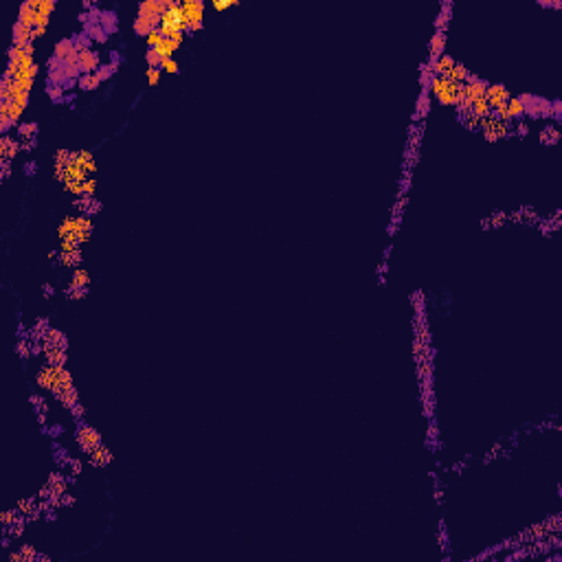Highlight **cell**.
I'll return each mask as SVG.
<instances>
[{
	"instance_id": "6da1fadb",
	"label": "cell",
	"mask_w": 562,
	"mask_h": 562,
	"mask_svg": "<svg viewBox=\"0 0 562 562\" xmlns=\"http://www.w3.org/2000/svg\"><path fill=\"white\" fill-rule=\"evenodd\" d=\"M431 93L442 106H459L461 112H468L464 101V84H454L448 77H431Z\"/></svg>"
},
{
	"instance_id": "7a4b0ae2",
	"label": "cell",
	"mask_w": 562,
	"mask_h": 562,
	"mask_svg": "<svg viewBox=\"0 0 562 562\" xmlns=\"http://www.w3.org/2000/svg\"><path fill=\"white\" fill-rule=\"evenodd\" d=\"M180 7H183V11L189 20L187 31H200L204 24V20H202L204 18V3L202 0H183Z\"/></svg>"
},
{
	"instance_id": "3957f363",
	"label": "cell",
	"mask_w": 562,
	"mask_h": 562,
	"mask_svg": "<svg viewBox=\"0 0 562 562\" xmlns=\"http://www.w3.org/2000/svg\"><path fill=\"white\" fill-rule=\"evenodd\" d=\"M481 132L487 140H499V138H505L510 134V126L507 123H501L494 112H490L487 117L481 119Z\"/></svg>"
},
{
	"instance_id": "277c9868",
	"label": "cell",
	"mask_w": 562,
	"mask_h": 562,
	"mask_svg": "<svg viewBox=\"0 0 562 562\" xmlns=\"http://www.w3.org/2000/svg\"><path fill=\"white\" fill-rule=\"evenodd\" d=\"M485 90H487V81L477 77V75H470L468 81L464 84V101H466V108H470V103L477 101V99L485 97Z\"/></svg>"
},
{
	"instance_id": "5b68a950",
	"label": "cell",
	"mask_w": 562,
	"mask_h": 562,
	"mask_svg": "<svg viewBox=\"0 0 562 562\" xmlns=\"http://www.w3.org/2000/svg\"><path fill=\"white\" fill-rule=\"evenodd\" d=\"M77 440H79V446H81V450L84 452H93L95 448H99L101 446V435H99L93 426H88V424H81L79 426V433H77Z\"/></svg>"
},
{
	"instance_id": "8992f818",
	"label": "cell",
	"mask_w": 562,
	"mask_h": 562,
	"mask_svg": "<svg viewBox=\"0 0 562 562\" xmlns=\"http://www.w3.org/2000/svg\"><path fill=\"white\" fill-rule=\"evenodd\" d=\"M510 88H505L503 84H487V90H485V101L487 106L494 110V108H499L501 103H505L507 99H510Z\"/></svg>"
},
{
	"instance_id": "52a82bcc",
	"label": "cell",
	"mask_w": 562,
	"mask_h": 562,
	"mask_svg": "<svg viewBox=\"0 0 562 562\" xmlns=\"http://www.w3.org/2000/svg\"><path fill=\"white\" fill-rule=\"evenodd\" d=\"M79 51H77V44H75V40H71V38H64V40H60V42L55 44V51H53V57L60 64H64L66 60H68L71 55H77Z\"/></svg>"
},
{
	"instance_id": "ba28073f",
	"label": "cell",
	"mask_w": 562,
	"mask_h": 562,
	"mask_svg": "<svg viewBox=\"0 0 562 562\" xmlns=\"http://www.w3.org/2000/svg\"><path fill=\"white\" fill-rule=\"evenodd\" d=\"M99 64V53L93 51V48H86V51H79V73H97Z\"/></svg>"
},
{
	"instance_id": "9c48e42d",
	"label": "cell",
	"mask_w": 562,
	"mask_h": 562,
	"mask_svg": "<svg viewBox=\"0 0 562 562\" xmlns=\"http://www.w3.org/2000/svg\"><path fill=\"white\" fill-rule=\"evenodd\" d=\"M38 5H40V0H24L18 9V20L33 27V24H36V15H38Z\"/></svg>"
},
{
	"instance_id": "30bf717a",
	"label": "cell",
	"mask_w": 562,
	"mask_h": 562,
	"mask_svg": "<svg viewBox=\"0 0 562 562\" xmlns=\"http://www.w3.org/2000/svg\"><path fill=\"white\" fill-rule=\"evenodd\" d=\"M159 27H161V18H147V15L136 13V18H134V33H136V36H145L147 38V33L154 31V29H159Z\"/></svg>"
},
{
	"instance_id": "8fae6325",
	"label": "cell",
	"mask_w": 562,
	"mask_h": 562,
	"mask_svg": "<svg viewBox=\"0 0 562 562\" xmlns=\"http://www.w3.org/2000/svg\"><path fill=\"white\" fill-rule=\"evenodd\" d=\"M165 11V0H143L138 5V13L147 18H161Z\"/></svg>"
},
{
	"instance_id": "7c38bea8",
	"label": "cell",
	"mask_w": 562,
	"mask_h": 562,
	"mask_svg": "<svg viewBox=\"0 0 562 562\" xmlns=\"http://www.w3.org/2000/svg\"><path fill=\"white\" fill-rule=\"evenodd\" d=\"M452 64H454L452 57H450V55H446V53H442L440 57H435V60H433L431 73H433V75H437V77H448V73H450V68H452Z\"/></svg>"
},
{
	"instance_id": "4fadbf2b",
	"label": "cell",
	"mask_w": 562,
	"mask_h": 562,
	"mask_svg": "<svg viewBox=\"0 0 562 562\" xmlns=\"http://www.w3.org/2000/svg\"><path fill=\"white\" fill-rule=\"evenodd\" d=\"M18 150H20V143H18V140H13L11 136L5 134L3 140H0V156H3V161L9 163L13 156L18 154Z\"/></svg>"
},
{
	"instance_id": "5bb4252c",
	"label": "cell",
	"mask_w": 562,
	"mask_h": 562,
	"mask_svg": "<svg viewBox=\"0 0 562 562\" xmlns=\"http://www.w3.org/2000/svg\"><path fill=\"white\" fill-rule=\"evenodd\" d=\"M75 163H77L79 167L88 173V176H93V173H97V161H95L93 152H86V150L77 152V156H75Z\"/></svg>"
},
{
	"instance_id": "9a60e30c",
	"label": "cell",
	"mask_w": 562,
	"mask_h": 562,
	"mask_svg": "<svg viewBox=\"0 0 562 562\" xmlns=\"http://www.w3.org/2000/svg\"><path fill=\"white\" fill-rule=\"evenodd\" d=\"M90 284V275H88V270H84L81 266H77L75 270H73V277H71V290H77V288H88Z\"/></svg>"
},
{
	"instance_id": "2e32d148",
	"label": "cell",
	"mask_w": 562,
	"mask_h": 562,
	"mask_svg": "<svg viewBox=\"0 0 562 562\" xmlns=\"http://www.w3.org/2000/svg\"><path fill=\"white\" fill-rule=\"evenodd\" d=\"M470 75H472V73H470L464 64H461V62H454L452 68H450V73H448V79L454 81V84H466Z\"/></svg>"
},
{
	"instance_id": "e0dca14e",
	"label": "cell",
	"mask_w": 562,
	"mask_h": 562,
	"mask_svg": "<svg viewBox=\"0 0 562 562\" xmlns=\"http://www.w3.org/2000/svg\"><path fill=\"white\" fill-rule=\"evenodd\" d=\"M77 84L81 90H97L101 86V77H99L97 73H81L77 77Z\"/></svg>"
},
{
	"instance_id": "ac0fdd59",
	"label": "cell",
	"mask_w": 562,
	"mask_h": 562,
	"mask_svg": "<svg viewBox=\"0 0 562 562\" xmlns=\"http://www.w3.org/2000/svg\"><path fill=\"white\" fill-rule=\"evenodd\" d=\"M507 112H510V119L516 121L525 114V103L520 101V97H510L507 99Z\"/></svg>"
},
{
	"instance_id": "d6986e66",
	"label": "cell",
	"mask_w": 562,
	"mask_h": 562,
	"mask_svg": "<svg viewBox=\"0 0 562 562\" xmlns=\"http://www.w3.org/2000/svg\"><path fill=\"white\" fill-rule=\"evenodd\" d=\"M46 360H48V365H64L66 354H64L62 347H57V345H46Z\"/></svg>"
},
{
	"instance_id": "ffe728a7",
	"label": "cell",
	"mask_w": 562,
	"mask_h": 562,
	"mask_svg": "<svg viewBox=\"0 0 562 562\" xmlns=\"http://www.w3.org/2000/svg\"><path fill=\"white\" fill-rule=\"evenodd\" d=\"M110 459H112V454H110V450L106 448L103 444L99 446V448H95L93 452H90V461H93V464H97V466H106V464H110Z\"/></svg>"
},
{
	"instance_id": "44dd1931",
	"label": "cell",
	"mask_w": 562,
	"mask_h": 562,
	"mask_svg": "<svg viewBox=\"0 0 562 562\" xmlns=\"http://www.w3.org/2000/svg\"><path fill=\"white\" fill-rule=\"evenodd\" d=\"M468 112H470V114H475V117H479V119H483V117H487V114L492 112V108H490V106H487L485 97H481V99H477V101L470 103Z\"/></svg>"
},
{
	"instance_id": "7402d4cb",
	"label": "cell",
	"mask_w": 562,
	"mask_h": 562,
	"mask_svg": "<svg viewBox=\"0 0 562 562\" xmlns=\"http://www.w3.org/2000/svg\"><path fill=\"white\" fill-rule=\"evenodd\" d=\"M444 44H446V36H444V31H437L433 40H431V57L435 60V57H440L444 53Z\"/></svg>"
},
{
	"instance_id": "603a6c76",
	"label": "cell",
	"mask_w": 562,
	"mask_h": 562,
	"mask_svg": "<svg viewBox=\"0 0 562 562\" xmlns=\"http://www.w3.org/2000/svg\"><path fill=\"white\" fill-rule=\"evenodd\" d=\"M180 44H176L173 42V40H169V38H163V42L156 46V51L161 53V57L165 60V57H173V53H176V48H178Z\"/></svg>"
},
{
	"instance_id": "cb8c5ba5",
	"label": "cell",
	"mask_w": 562,
	"mask_h": 562,
	"mask_svg": "<svg viewBox=\"0 0 562 562\" xmlns=\"http://www.w3.org/2000/svg\"><path fill=\"white\" fill-rule=\"evenodd\" d=\"M145 60H147V68H161V62H163V57H161V53L156 51V48H147V53H145Z\"/></svg>"
},
{
	"instance_id": "d4e9b609",
	"label": "cell",
	"mask_w": 562,
	"mask_h": 562,
	"mask_svg": "<svg viewBox=\"0 0 562 562\" xmlns=\"http://www.w3.org/2000/svg\"><path fill=\"white\" fill-rule=\"evenodd\" d=\"M60 259L64 266H77V264L81 261V253L79 251H73V253H62L60 255Z\"/></svg>"
},
{
	"instance_id": "484cf974",
	"label": "cell",
	"mask_w": 562,
	"mask_h": 562,
	"mask_svg": "<svg viewBox=\"0 0 562 562\" xmlns=\"http://www.w3.org/2000/svg\"><path fill=\"white\" fill-rule=\"evenodd\" d=\"M18 132H20L22 140H33L31 136L38 132V126H36V123H24V126H18Z\"/></svg>"
},
{
	"instance_id": "4316f807",
	"label": "cell",
	"mask_w": 562,
	"mask_h": 562,
	"mask_svg": "<svg viewBox=\"0 0 562 562\" xmlns=\"http://www.w3.org/2000/svg\"><path fill=\"white\" fill-rule=\"evenodd\" d=\"M145 42H147V46H150V48H156V46H159V44L163 42V33H161V29H154V31L147 33Z\"/></svg>"
},
{
	"instance_id": "83f0119b",
	"label": "cell",
	"mask_w": 562,
	"mask_h": 562,
	"mask_svg": "<svg viewBox=\"0 0 562 562\" xmlns=\"http://www.w3.org/2000/svg\"><path fill=\"white\" fill-rule=\"evenodd\" d=\"M237 5H239V0H211V7L216 11H224L229 7H237Z\"/></svg>"
},
{
	"instance_id": "f1b7e54d",
	"label": "cell",
	"mask_w": 562,
	"mask_h": 562,
	"mask_svg": "<svg viewBox=\"0 0 562 562\" xmlns=\"http://www.w3.org/2000/svg\"><path fill=\"white\" fill-rule=\"evenodd\" d=\"M161 71H165V73H178L180 66H178V62L173 60V57H165V60L161 62Z\"/></svg>"
},
{
	"instance_id": "f546056e",
	"label": "cell",
	"mask_w": 562,
	"mask_h": 562,
	"mask_svg": "<svg viewBox=\"0 0 562 562\" xmlns=\"http://www.w3.org/2000/svg\"><path fill=\"white\" fill-rule=\"evenodd\" d=\"M97 194V178L95 176H90L84 180V196L86 198H93Z\"/></svg>"
},
{
	"instance_id": "4dcf8cb0",
	"label": "cell",
	"mask_w": 562,
	"mask_h": 562,
	"mask_svg": "<svg viewBox=\"0 0 562 562\" xmlns=\"http://www.w3.org/2000/svg\"><path fill=\"white\" fill-rule=\"evenodd\" d=\"M22 112H24V108H20V106H15V103H11V108H9V117H11V126H20V119H22Z\"/></svg>"
},
{
	"instance_id": "1f68e13d",
	"label": "cell",
	"mask_w": 562,
	"mask_h": 562,
	"mask_svg": "<svg viewBox=\"0 0 562 562\" xmlns=\"http://www.w3.org/2000/svg\"><path fill=\"white\" fill-rule=\"evenodd\" d=\"M38 11L44 13V15H51V13L55 11V0H40Z\"/></svg>"
},
{
	"instance_id": "d6a6232c",
	"label": "cell",
	"mask_w": 562,
	"mask_h": 562,
	"mask_svg": "<svg viewBox=\"0 0 562 562\" xmlns=\"http://www.w3.org/2000/svg\"><path fill=\"white\" fill-rule=\"evenodd\" d=\"M161 73H163L161 68H147V71H145L147 84H150V86H156V84H159V81H161Z\"/></svg>"
},
{
	"instance_id": "836d02e7",
	"label": "cell",
	"mask_w": 562,
	"mask_h": 562,
	"mask_svg": "<svg viewBox=\"0 0 562 562\" xmlns=\"http://www.w3.org/2000/svg\"><path fill=\"white\" fill-rule=\"evenodd\" d=\"M64 189L73 196H84V183H64Z\"/></svg>"
},
{
	"instance_id": "e575fe53",
	"label": "cell",
	"mask_w": 562,
	"mask_h": 562,
	"mask_svg": "<svg viewBox=\"0 0 562 562\" xmlns=\"http://www.w3.org/2000/svg\"><path fill=\"white\" fill-rule=\"evenodd\" d=\"M33 27H48V15H44V13L38 11V15H36V24H33Z\"/></svg>"
},
{
	"instance_id": "d590c367",
	"label": "cell",
	"mask_w": 562,
	"mask_h": 562,
	"mask_svg": "<svg viewBox=\"0 0 562 562\" xmlns=\"http://www.w3.org/2000/svg\"><path fill=\"white\" fill-rule=\"evenodd\" d=\"M97 75L101 77V81H103L106 77H110V75H112V66H101V68L97 71Z\"/></svg>"
},
{
	"instance_id": "8d00e7d4",
	"label": "cell",
	"mask_w": 562,
	"mask_h": 562,
	"mask_svg": "<svg viewBox=\"0 0 562 562\" xmlns=\"http://www.w3.org/2000/svg\"><path fill=\"white\" fill-rule=\"evenodd\" d=\"M44 31H46V27H33V40L42 38V36H44Z\"/></svg>"
}]
</instances>
